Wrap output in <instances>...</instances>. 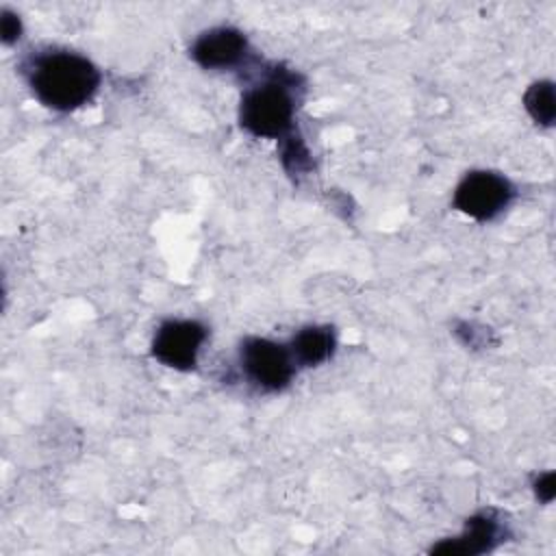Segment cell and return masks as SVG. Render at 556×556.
I'll return each instance as SVG.
<instances>
[{
  "instance_id": "obj_1",
  "label": "cell",
  "mask_w": 556,
  "mask_h": 556,
  "mask_svg": "<svg viewBox=\"0 0 556 556\" xmlns=\"http://www.w3.org/2000/svg\"><path fill=\"white\" fill-rule=\"evenodd\" d=\"M33 96L48 109L70 113L85 106L100 89V70L72 50H46L26 70Z\"/></svg>"
},
{
  "instance_id": "obj_2",
  "label": "cell",
  "mask_w": 556,
  "mask_h": 556,
  "mask_svg": "<svg viewBox=\"0 0 556 556\" xmlns=\"http://www.w3.org/2000/svg\"><path fill=\"white\" fill-rule=\"evenodd\" d=\"M295 76L278 72L261 85L250 87L239 102V124L261 139H289L295 122Z\"/></svg>"
},
{
  "instance_id": "obj_3",
  "label": "cell",
  "mask_w": 556,
  "mask_h": 556,
  "mask_svg": "<svg viewBox=\"0 0 556 556\" xmlns=\"http://www.w3.org/2000/svg\"><path fill=\"white\" fill-rule=\"evenodd\" d=\"M515 198L513 182L489 169L467 172L454 189V208L476 222H489L497 217Z\"/></svg>"
},
{
  "instance_id": "obj_4",
  "label": "cell",
  "mask_w": 556,
  "mask_h": 556,
  "mask_svg": "<svg viewBox=\"0 0 556 556\" xmlns=\"http://www.w3.org/2000/svg\"><path fill=\"white\" fill-rule=\"evenodd\" d=\"M239 363L252 384L263 391H282L295 376V361L287 345L265 337H248L239 348Z\"/></svg>"
},
{
  "instance_id": "obj_5",
  "label": "cell",
  "mask_w": 556,
  "mask_h": 556,
  "mask_svg": "<svg viewBox=\"0 0 556 556\" xmlns=\"http://www.w3.org/2000/svg\"><path fill=\"white\" fill-rule=\"evenodd\" d=\"M206 337V326L195 319H167L156 328L150 350L161 365L178 371H191L198 365Z\"/></svg>"
},
{
  "instance_id": "obj_6",
  "label": "cell",
  "mask_w": 556,
  "mask_h": 556,
  "mask_svg": "<svg viewBox=\"0 0 556 556\" xmlns=\"http://www.w3.org/2000/svg\"><path fill=\"white\" fill-rule=\"evenodd\" d=\"M506 536V528L493 510L476 513L467 519L465 530L458 536L443 539L430 547V554L441 556H476L491 552Z\"/></svg>"
},
{
  "instance_id": "obj_7",
  "label": "cell",
  "mask_w": 556,
  "mask_h": 556,
  "mask_svg": "<svg viewBox=\"0 0 556 556\" xmlns=\"http://www.w3.org/2000/svg\"><path fill=\"white\" fill-rule=\"evenodd\" d=\"M248 52V39L239 28L217 26L204 30L191 46V59L204 70H228Z\"/></svg>"
},
{
  "instance_id": "obj_8",
  "label": "cell",
  "mask_w": 556,
  "mask_h": 556,
  "mask_svg": "<svg viewBox=\"0 0 556 556\" xmlns=\"http://www.w3.org/2000/svg\"><path fill=\"white\" fill-rule=\"evenodd\" d=\"M289 352L295 365L317 367L337 350V334L330 326H304L289 341Z\"/></svg>"
},
{
  "instance_id": "obj_9",
  "label": "cell",
  "mask_w": 556,
  "mask_h": 556,
  "mask_svg": "<svg viewBox=\"0 0 556 556\" xmlns=\"http://www.w3.org/2000/svg\"><path fill=\"white\" fill-rule=\"evenodd\" d=\"M523 106L536 124L552 126L554 117H556V100H554L552 80L532 83L523 96Z\"/></svg>"
},
{
  "instance_id": "obj_10",
  "label": "cell",
  "mask_w": 556,
  "mask_h": 556,
  "mask_svg": "<svg viewBox=\"0 0 556 556\" xmlns=\"http://www.w3.org/2000/svg\"><path fill=\"white\" fill-rule=\"evenodd\" d=\"M308 150H306V146H304V141L302 139H293V137H289L287 139V143H285V148H282V163H285V167H287V172L289 174H302V172H306L308 167H311V161H308Z\"/></svg>"
},
{
  "instance_id": "obj_11",
  "label": "cell",
  "mask_w": 556,
  "mask_h": 556,
  "mask_svg": "<svg viewBox=\"0 0 556 556\" xmlns=\"http://www.w3.org/2000/svg\"><path fill=\"white\" fill-rule=\"evenodd\" d=\"M20 37H22V20L13 11L2 9V17H0V39H2V43L13 46Z\"/></svg>"
},
{
  "instance_id": "obj_12",
  "label": "cell",
  "mask_w": 556,
  "mask_h": 556,
  "mask_svg": "<svg viewBox=\"0 0 556 556\" xmlns=\"http://www.w3.org/2000/svg\"><path fill=\"white\" fill-rule=\"evenodd\" d=\"M554 471H545L534 480V493L541 502H552L554 500Z\"/></svg>"
}]
</instances>
